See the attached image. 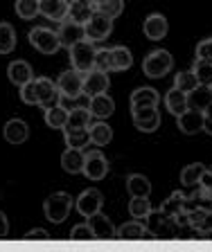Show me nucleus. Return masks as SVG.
<instances>
[{
    "mask_svg": "<svg viewBox=\"0 0 212 252\" xmlns=\"http://www.w3.org/2000/svg\"><path fill=\"white\" fill-rule=\"evenodd\" d=\"M208 171H210V173H212V167H208Z\"/></svg>",
    "mask_w": 212,
    "mask_h": 252,
    "instance_id": "nucleus-51",
    "label": "nucleus"
},
{
    "mask_svg": "<svg viewBox=\"0 0 212 252\" xmlns=\"http://www.w3.org/2000/svg\"><path fill=\"white\" fill-rule=\"evenodd\" d=\"M95 68L102 70V72H113V65H111V50H97Z\"/></svg>",
    "mask_w": 212,
    "mask_h": 252,
    "instance_id": "nucleus-43",
    "label": "nucleus"
},
{
    "mask_svg": "<svg viewBox=\"0 0 212 252\" xmlns=\"http://www.w3.org/2000/svg\"><path fill=\"white\" fill-rule=\"evenodd\" d=\"M84 160H86V153L84 149H72L68 147L64 153H61V169L66 173H81L84 171Z\"/></svg>",
    "mask_w": 212,
    "mask_h": 252,
    "instance_id": "nucleus-21",
    "label": "nucleus"
},
{
    "mask_svg": "<svg viewBox=\"0 0 212 252\" xmlns=\"http://www.w3.org/2000/svg\"><path fill=\"white\" fill-rule=\"evenodd\" d=\"M158 93L149 86L133 90L131 93V108H147V106H158Z\"/></svg>",
    "mask_w": 212,
    "mask_h": 252,
    "instance_id": "nucleus-28",
    "label": "nucleus"
},
{
    "mask_svg": "<svg viewBox=\"0 0 212 252\" xmlns=\"http://www.w3.org/2000/svg\"><path fill=\"white\" fill-rule=\"evenodd\" d=\"M7 77H9L11 84L21 88V86H25L27 81H32L34 72H32V68H30V63L27 61L16 59V61H11L9 65H7Z\"/></svg>",
    "mask_w": 212,
    "mask_h": 252,
    "instance_id": "nucleus-20",
    "label": "nucleus"
},
{
    "mask_svg": "<svg viewBox=\"0 0 212 252\" xmlns=\"http://www.w3.org/2000/svg\"><path fill=\"white\" fill-rule=\"evenodd\" d=\"M30 43H32L34 50H38L41 54H57L61 41H59V34L48 27H34L30 32Z\"/></svg>",
    "mask_w": 212,
    "mask_h": 252,
    "instance_id": "nucleus-5",
    "label": "nucleus"
},
{
    "mask_svg": "<svg viewBox=\"0 0 212 252\" xmlns=\"http://www.w3.org/2000/svg\"><path fill=\"white\" fill-rule=\"evenodd\" d=\"M142 30L149 41H163L167 36V32H170V25H167V18L163 14H149L144 18Z\"/></svg>",
    "mask_w": 212,
    "mask_h": 252,
    "instance_id": "nucleus-14",
    "label": "nucleus"
},
{
    "mask_svg": "<svg viewBox=\"0 0 212 252\" xmlns=\"http://www.w3.org/2000/svg\"><path fill=\"white\" fill-rule=\"evenodd\" d=\"M127 191L131 198H149L151 194V180L142 173H131L127 178Z\"/></svg>",
    "mask_w": 212,
    "mask_h": 252,
    "instance_id": "nucleus-25",
    "label": "nucleus"
},
{
    "mask_svg": "<svg viewBox=\"0 0 212 252\" xmlns=\"http://www.w3.org/2000/svg\"><path fill=\"white\" fill-rule=\"evenodd\" d=\"M66 122H68V110H66L64 104H57L45 110V124L50 128H64Z\"/></svg>",
    "mask_w": 212,
    "mask_h": 252,
    "instance_id": "nucleus-33",
    "label": "nucleus"
},
{
    "mask_svg": "<svg viewBox=\"0 0 212 252\" xmlns=\"http://www.w3.org/2000/svg\"><path fill=\"white\" fill-rule=\"evenodd\" d=\"M196 59H208V61H212V36L196 45Z\"/></svg>",
    "mask_w": 212,
    "mask_h": 252,
    "instance_id": "nucleus-44",
    "label": "nucleus"
},
{
    "mask_svg": "<svg viewBox=\"0 0 212 252\" xmlns=\"http://www.w3.org/2000/svg\"><path fill=\"white\" fill-rule=\"evenodd\" d=\"M95 5H90L88 0H70L68 5V18L72 23H79V25H86L88 18L95 14Z\"/></svg>",
    "mask_w": 212,
    "mask_h": 252,
    "instance_id": "nucleus-23",
    "label": "nucleus"
},
{
    "mask_svg": "<svg viewBox=\"0 0 212 252\" xmlns=\"http://www.w3.org/2000/svg\"><path fill=\"white\" fill-rule=\"evenodd\" d=\"M210 101H212V86L199 84L194 90H190V93H187V108L206 110Z\"/></svg>",
    "mask_w": 212,
    "mask_h": 252,
    "instance_id": "nucleus-26",
    "label": "nucleus"
},
{
    "mask_svg": "<svg viewBox=\"0 0 212 252\" xmlns=\"http://www.w3.org/2000/svg\"><path fill=\"white\" fill-rule=\"evenodd\" d=\"M16 47V32L9 23H0V54H9Z\"/></svg>",
    "mask_w": 212,
    "mask_h": 252,
    "instance_id": "nucleus-35",
    "label": "nucleus"
},
{
    "mask_svg": "<svg viewBox=\"0 0 212 252\" xmlns=\"http://www.w3.org/2000/svg\"><path fill=\"white\" fill-rule=\"evenodd\" d=\"M57 34H59V41H61V47H68V50L86 38L84 25L72 23V21H64V23H61V27H59Z\"/></svg>",
    "mask_w": 212,
    "mask_h": 252,
    "instance_id": "nucleus-15",
    "label": "nucleus"
},
{
    "mask_svg": "<svg viewBox=\"0 0 212 252\" xmlns=\"http://www.w3.org/2000/svg\"><path fill=\"white\" fill-rule=\"evenodd\" d=\"M196 86H199V81H196V74L192 72V70H183V72H178L174 79V88L183 90V93H190Z\"/></svg>",
    "mask_w": 212,
    "mask_h": 252,
    "instance_id": "nucleus-39",
    "label": "nucleus"
},
{
    "mask_svg": "<svg viewBox=\"0 0 212 252\" xmlns=\"http://www.w3.org/2000/svg\"><path fill=\"white\" fill-rule=\"evenodd\" d=\"M147 223H149L147 230L154 239H172V236H174V230H176L174 220H172L170 216H165L160 210L158 212L151 210V214L147 216Z\"/></svg>",
    "mask_w": 212,
    "mask_h": 252,
    "instance_id": "nucleus-8",
    "label": "nucleus"
},
{
    "mask_svg": "<svg viewBox=\"0 0 212 252\" xmlns=\"http://www.w3.org/2000/svg\"><path fill=\"white\" fill-rule=\"evenodd\" d=\"M203 115H206V120H212V101L208 104V108L203 110Z\"/></svg>",
    "mask_w": 212,
    "mask_h": 252,
    "instance_id": "nucleus-49",
    "label": "nucleus"
},
{
    "mask_svg": "<svg viewBox=\"0 0 212 252\" xmlns=\"http://www.w3.org/2000/svg\"><path fill=\"white\" fill-rule=\"evenodd\" d=\"M64 140H66V144L72 149H84V147H88L90 133H88V128H68V126H66Z\"/></svg>",
    "mask_w": 212,
    "mask_h": 252,
    "instance_id": "nucleus-32",
    "label": "nucleus"
},
{
    "mask_svg": "<svg viewBox=\"0 0 212 252\" xmlns=\"http://www.w3.org/2000/svg\"><path fill=\"white\" fill-rule=\"evenodd\" d=\"M102 205H104V198H102L100 189H84V191L77 196V200H74L77 212H79L81 216H86V219L97 214V212L102 210Z\"/></svg>",
    "mask_w": 212,
    "mask_h": 252,
    "instance_id": "nucleus-9",
    "label": "nucleus"
},
{
    "mask_svg": "<svg viewBox=\"0 0 212 252\" xmlns=\"http://www.w3.org/2000/svg\"><path fill=\"white\" fill-rule=\"evenodd\" d=\"M25 239H30V241H32V239H36V241H48L50 234H48V230H43V227H36V230H30V232H27Z\"/></svg>",
    "mask_w": 212,
    "mask_h": 252,
    "instance_id": "nucleus-45",
    "label": "nucleus"
},
{
    "mask_svg": "<svg viewBox=\"0 0 212 252\" xmlns=\"http://www.w3.org/2000/svg\"><path fill=\"white\" fill-rule=\"evenodd\" d=\"M21 99L23 104L27 106H38V99H36V81H27L25 86H21Z\"/></svg>",
    "mask_w": 212,
    "mask_h": 252,
    "instance_id": "nucleus-41",
    "label": "nucleus"
},
{
    "mask_svg": "<svg viewBox=\"0 0 212 252\" xmlns=\"http://www.w3.org/2000/svg\"><path fill=\"white\" fill-rule=\"evenodd\" d=\"M57 88L61 93V99H70L74 101L77 97L84 94V74L77 72V70H66L61 72V77L57 79Z\"/></svg>",
    "mask_w": 212,
    "mask_h": 252,
    "instance_id": "nucleus-4",
    "label": "nucleus"
},
{
    "mask_svg": "<svg viewBox=\"0 0 212 252\" xmlns=\"http://www.w3.org/2000/svg\"><path fill=\"white\" fill-rule=\"evenodd\" d=\"M88 2H90V5H95V9H97V7H100L104 0H88Z\"/></svg>",
    "mask_w": 212,
    "mask_h": 252,
    "instance_id": "nucleus-50",
    "label": "nucleus"
},
{
    "mask_svg": "<svg viewBox=\"0 0 212 252\" xmlns=\"http://www.w3.org/2000/svg\"><path fill=\"white\" fill-rule=\"evenodd\" d=\"M174 65V59L167 50H154V52H149L147 59L142 61V70L149 79H160L172 70Z\"/></svg>",
    "mask_w": 212,
    "mask_h": 252,
    "instance_id": "nucleus-2",
    "label": "nucleus"
},
{
    "mask_svg": "<svg viewBox=\"0 0 212 252\" xmlns=\"http://www.w3.org/2000/svg\"><path fill=\"white\" fill-rule=\"evenodd\" d=\"M199 185L203 187V191H208V194L212 196V173L206 169V173L201 176V180H199Z\"/></svg>",
    "mask_w": 212,
    "mask_h": 252,
    "instance_id": "nucleus-46",
    "label": "nucleus"
},
{
    "mask_svg": "<svg viewBox=\"0 0 212 252\" xmlns=\"http://www.w3.org/2000/svg\"><path fill=\"white\" fill-rule=\"evenodd\" d=\"M203 173H206V167H203L201 162L187 164V167H183V171H180V183L185 185V187H196Z\"/></svg>",
    "mask_w": 212,
    "mask_h": 252,
    "instance_id": "nucleus-34",
    "label": "nucleus"
},
{
    "mask_svg": "<svg viewBox=\"0 0 212 252\" xmlns=\"http://www.w3.org/2000/svg\"><path fill=\"white\" fill-rule=\"evenodd\" d=\"M88 133H90V144H95V147H106V144H111V140H113V128L106 124V122L90 124Z\"/></svg>",
    "mask_w": 212,
    "mask_h": 252,
    "instance_id": "nucleus-30",
    "label": "nucleus"
},
{
    "mask_svg": "<svg viewBox=\"0 0 212 252\" xmlns=\"http://www.w3.org/2000/svg\"><path fill=\"white\" fill-rule=\"evenodd\" d=\"M70 239H72V241H90V239H95V234H93V230H90L88 223H79V225L72 227Z\"/></svg>",
    "mask_w": 212,
    "mask_h": 252,
    "instance_id": "nucleus-42",
    "label": "nucleus"
},
{
    "mask_svg": "<svg viewBox=\"0 0 212 252\" xmlns=\"http://www.w3.org/2000/svg\"><path fill=\"white\" fill-rule=\"evenodd\" d=\"M160 212H163L165 216H170L172 220H176V216H180V214H185L187 212V196L180 194V191H174L170 198L160 205Z\"/></svg>",
    "mask_w": 212,
    "mask_h": 252,
    "instance_id": "nucleus-22",
    "label": "nucleus"
},
{
    "mask_svg": "<svg viewBox=\"0 0 212 252\" xmlns=\"http://www.w3.org/2000/svg\"><path fill=\"white\" fill-rule=\"evenodd\" d=\"M178 120V131L185 133V135H196L199 131H203V122H206V115L203 110H194L187 108L183 115L176 117Z\"/></svg>",
    "mask_w": 212,
    "mask_h": 252,
    "instance_id": "nucleus-13",
    "label": "nucleus"
},
{
    "mask_svg": "<svg viewBox=\"0 0 212 252\" xmlns=\"http://www.w3.org/2000/svg\"><path fill=\"white\" fill-rule=\"evenodd\" d=\"M38 11L50 21L64 23V18H68V2L66 0H38Z\"/></svg>",
    "mask_w": 212,
    "mask_h": 252,
    "instance_id": "nucleus-18",
    "label": "nucleus"
},
{
    "mask_svg": "<svg viewBox=\"0 0 212 252\" xmlns=\"http://www.w3.org/2000/svg\"><path fill=\"white\" fill-rule=\"evenodd\" d=\"M95 57H97V50L93 47L90 41H79L77 45L70 47V61H72V68L77 72H90L95 68Z\"/></svg>",
    "mask_w": 212,
    "mask_h": 252,
    "instance_id": "nucleus-3",
    "label": "nucleus"
},
{
    "mask_svg": "<svg viewBox=\"0 0 212 252\" xmlns=\"http://www.w3.org/2000/svg\"><path fill=\"white\" fill-rule=\"evenodd\" d=\"M192 72L196 74V81L203 86H212V61L208 59H196Z\"/></svg>",
    "mask_w": 212,
    "mask_h": 252,
    "instance_id": "nucleus-36",
    "label": "nucleus"
},
{
    "mask_svg": "<svg viewBox=\"0 0 212 252\" xmlns=\"http://www.w3.org/2000/svg\"><path fill=\"white\" fill-rule=\"evenodd\" d=\"M88 110L93 117L106 120V117H111L113 113H115V101H113V97H108L106 93L95 94V97H90V101H88Z\"/></svg>",
    "mask_w": 212,
    "mask_h": 252,
    "instance_id": "nucleus-19",
    "label": "nucleus"
},
{
    "mask_svg": "<svg viewBox=\"0 0 212 252\" xmlns=\"http://www.w3.org/2000/svg\"><path fill=\"white\" fill-rule=\"evenodd\" d=\"M16 14L21 16L23 21H32L36 18L38 11V0H16Z\"/></svg>",
    "mask_w": 212,
    "mask_h": 252,
    "instance_id": "nucleus-38",
    "label": "nucleus"
},
{
    "mask_svg": "<svg viewBox=\"0 0 212 252\" xmlns=\"http://www.w3.org/2000/svg\"><path fill=\"white\" fill-rule=\"evenodd\" d=\"M36 81V99H38V106L41 108H52V106L61 104V93H59L57 84H54L52 79L48 77H38L34 79Z\"/></svg>",
    "mask_w": 212,
    "mask_h": 252,
    "instance_id": "nucleus-7",
    "label": "nucleus"
},
{
    "mask_svg": "<svg viewBox=\"0 0 212 252\" xmlns=\"http://www.w3.org/2000/svg\"><path fill=\"white\" fill-rule=\"evenodd\" d=\"M122 9H124V0H104V2L97 7V11L108 16V18H117V16L122 14Z\"/></svg>",
    "mask_w": 212,
    "mask_h": 252,
    "instance_id": "nucleus-40",
    "label": "nucleus"
},
{
    "mask_svg": "<svg viewBox=\"0 0 212 252\" xmlns=\"http://www.w3.org/2000/svg\"><path fill=\"white\" fill-rule=\"evenodd\" d=\"M72 207H74V203H72V196H70L68 191H54V194H50L48 198H45V203H43L45 219H48L50 223H54V225L64 223V220L70 216V210H72Z\"/></svg>",
    "mask_w": 212,
    "mask_h": 252,
    "instance_id": "nucleus-1",
    "label": "nucleus"
},
{
    "mask_svg": "<svg viewBox=\"0 0 212 252\" xmlns=\"http://www.w3.org/2000/svg\"><path fill=\"white\" fill-rule=\"evenodd\" d=\"M203 131H206L208 135H212V120H206V122H203Z\"/></svg>",
    "mask_w": 212,
    "mask_h": 252,
    "instance_id": "nucleus-48",
    "label": "nucleus"
},
{
    "mask_svg": "<svg viewBox=\"0 0 212 252\" xmlns=\"http://www.w3.org/2000/svg\"><path fill=\"white\" fill-rule=\"evenodd\" d=\"M111 65H113V72H124V70H129L133 65L131 50L124 45L111 47Z\"/></svg>",
    "mask_w": 212,
    "mask_h": 252,
    "instance_id": "nucleus-29",
    "label": "nucleus"
},
{
    "mask_svg": "<svg viewBox=\"0 0 212 252\" xmlns=\"http://www.w3.org/2000/svg\"><path fill=\"white\" fill-rule=\"evenodd\" d=\"M88 225H90V230H93V234H95V239H100V241L115 239V230H117V227H113V223L106 219L102 212L88 216Z\"/></svg>",
    "mask_w": 212,
    "mask_h": 252,
    "instance_id": "nucleus-16",
    "label": "nucleus"
},
{
    "mask_svg": "<svg viewBox=\"0 0 212 252\" xmlns=\"http://www.w3.org/2000/svg\"><path fill=\"white\" fill-rule=\"evenodd\" d=\"M133 113V124L142 133H154L160 126V113L156 106H147V108H131Z\"/></svg>",
    "mask_w": 212,
    "mask_h": 252,
    "instance_id": "nucleus-11",
    "label": "nucleus"
},
{
    "mask_svg": "<svg viewBox=\"0 0 212 252\" xmlns=\"http://www.w3.org/2000/svg\"><path fill=\"white\" fill-rule=\"evenodd\" d=\"M115 239H124V241H136V239H154L149 234L144 220H136L133 219L131 223H124L115 230Z\"/></svg>",
    "mask_w": 212,
    "mask_h": 252,
    "instance_id": "nucleus-17",
    "label": "nucleus"
},
{
    "mask_svg": "<svg viewBox=\"0 0 212 252\" xmlns=\"http://www.w3.org/2000/svg\"><path fill=\"white\" fill-rule=\"evenodd\" d=\"M90 110H88V106H77V108H72L68 113V122H66V126H68V128H88L90 126ZM64 126V128H66ZM64 128H61V131H64Z\"/></svg>",
    "mask_w": 212,
    "mask_h": 252,
    "instance_id": "nucleus-31",
    "label": "nucleus"
},
{
    "mask_svg": "<svg viewBox=\"0 0 212 252\" xmlns=\"http://www.w3.org/2000/svg\"><path fill=\"white\" fill-rule=\"evenodd\" d=\"M111 86V79H108V72H102V70L93 68L90 72L84 74V94L86 97H95V94H102L108 90Z\"/></svg>",
    "mask_w": 212,
    "mask_h": 252,
    "instance_id": "nucleus-12",
    "label": "nucleus"
},
{
    "mask_svg": "<svg viewBox=\"0 0 212 252\" xmlns=\"http://www.w3.org/2000/svg\"><path fill=\"white\" fill-rule=\"evenodd\" d=\"M27 137H30V126H27V122L14 117V120H9L5 124V140L9 142V144H23Z\"/></svg>",
    "mask_w": 212,
    "mask_h": 252,
    "instance_id": "nucleus-24",
    "label": "nucleus"
},
{
    "mask_svg": "<svg viewBox=\"0 0 212 252\" xmlns=\"http://www.w3.org/2000/svg\"><path fill=\"white\" fill-rule=\"evenodd\" d=\"M7 232H9V220H7V216L0 212V239H5Z\"/></svg>",
    "mask_w": 212,
    "mask_h": 252,
    "instance_id": "nucleus-47",
    "label": "nucleus"
},
{
    "mask_svg": "<svg viewBox=\"0 0 212 252\" xmlns=\"http://www.w3.org/2000/svg\"><path fill=\"white\" fill-rule=\"evenodd\" d=\"M88 180H102L108 173V160L104 158L102 151H88L84 160V171H81Z\"/></svg>",
    "mask_w": 212,
    "mask_h": 252,
    "instance_id": "nucleus-10",
    "label": "nucleus"
},
{
    "mask_svg": "<svg viewBox=\"0 0 212 252\" xmlns=\"http://www.w3.org/2000/svg\"><path fill=\"white\" fill-rule=\"evenodd\" d=\"M151 210H154V207H151L149 198H131V203H129V214L136 220H147Z\"/></svg>",
    "mask_w": 212,
    "mask_h": 252,
    "instance_id": "nucleus-37",
    "label": "nucleus"
},
{
    "mask_svg": "<svg viewBox=\"0 0 212 252\" xmlns=\"http://www.w3.org/2000/svg\"><path fill=\"white\" fill-rule=\"evenodd\" d=\"M111 32H113V18L100 14V11H95V14L88 18V23L84 25L86 41H90V43L104 41V38H108V34H111Z\"/></svg>",
    "mask_w": 212,
    "mask_h": 252,
    "instance_id": "nucleus-6",
    "label": "nucleus"
},
{
    "mask_svg": "<svg viewBox=\"0 0 212 252\" xmlns=\"http://www.w3.org/2000/svg\"><path fill=\"white\" fill-rule=\"evenodd\" d=\"M165 106H167V110H170L174 117L183 115L187 110V93H183V90H178V88H172L170 93L165 94Z\"/></svg>",
    "mask_w": 212,
    "mask_h": 252,
    "instance_id": "nucleus-27",
    "label": "nucleus"
}]
</instances>
